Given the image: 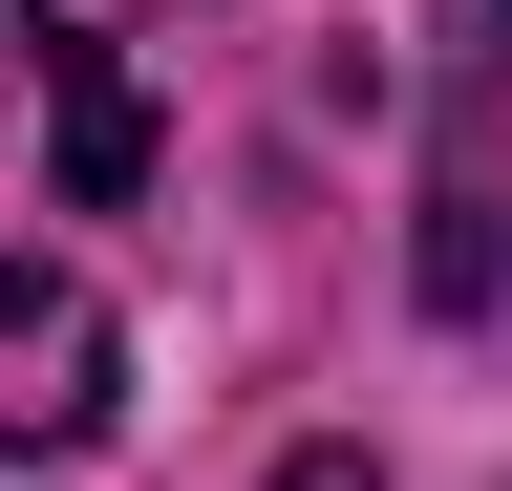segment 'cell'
I'll use <instances>...</instances> for the list:
<instances>
[{
  "instance_id": "277c9868",
  "label": "cell",
  "mask_w": 512,
  "mask_h": 491,
  "mask_svg": "<svg viewBox=\"0 0 512 491\" xmlns=\"http://www.w3.org/2000/svg\"><path fill=\"white\" fill-rule=\"evenodd\" d=\"M278 491H384V470H363V449H299V470H278Z\"/></svg>"
},
{
  "instance_id": "3957f363",
  "label": "cell",
  "mask_w": 512,
  "mask_h": 491,
  "mask_svg": "<svg viewBox=\"0 0 512 491\" xmlns=\"http://www.w3.org/2000/svg\"><path fill=\"white\" fill-rule=\"evenodd\" d=\"M448 65H470V86H512V0H448Z\"/></svg>"
},
{
  "instance_id": "6da1fadb",
  "label": "cell",
  "mask_w": 512,
  "mask_h": 491,
  "mask_svg": "<svg viewBox=\"0 0 512 491\" xmlns=\"http://www.w3.org/2000/svg\"><path fill=\"white\" fill-rule=\"evenodd\" d=\"M128 385V342H107V299L64 278V257H0V449H86Z\"/></svg>"
},
{
  "instance_id": "7a4b0ae2",
  "label": "cell",
  "mask_w": 512,
  "mask_h": 491,
  "mask_svg": "<svg viewBox=\"0 0 512 491\" xmlns=\"http://www.w3.org/2000/svg\"><path fill=\"white\" fill-rule=\"evenodd\" d=\"M22 65H43V107H64V193H128V171H150V107H128V65H107V43L86 22H22Z\"/></svg>"
}]
</instances>
